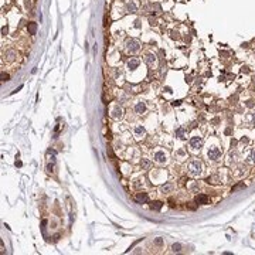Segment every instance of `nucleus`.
<instances>
[{
	"instance_id": "f257e3e1",
	"label": "nucleus",
	"mask_w": 255,
	"mask_h": 255,
	"mask_svg": "<svg viewBox=\"0 0 255 255\" xmlns=\"http://www.w3.org/2000/svg\"><path fill=\"white\" fill-rule=\"evenodd\" d=\"M125 48H126L127 53L135 54V53H137L140 50V43L137 40H135V38H127L126 43H125Z\"/></svg>"
},
{
	"instance_id": "f03ea898",
	"label": "nucleus",
	"mask_w": 255,
	"mask_h": 255,
	"mask_svg": "<svg viewBox=\"0 0 255 255\" xmlns=\"http://www.w3.org/2000/svg\"><path fill=\"white\" fill-rule=\"evenodd\" d=\"M201 172H203V165H201V162H199V160H193L190 165H189V173H190L191 176H199V175H201Z\"/></svg>"
},
{
	"instance_id": "7ed1b4c3",
	"label": "nucleus",
	"mask_w": 255,
	"mask_h": 255,
	"mask_svg": "<svg viewBox=\"0 0 255 255\" xmlns=\"http://www.w3.org/2000/svg\"><path fill=\"white\" fill-rule=\"evenodd\" d=\"M207 156H208V159H211V160H218L220 159V156H221V150H220L218 147L213 146V147L208 149Z\"/></svg>"
},
{
	"instance_id": "20e7f679",
	"label": "nucleus",
	"mask_w": 255,
	"mask_h": 255,
	"mask_svg": "<svg viewBox=\"0 0 255 255\" xmlns=\"http://www.w3.org/2000/svg\"><path fill=\"white\" fill-rule=\"evenodd\" d=\"M201 143H203V140H201L200 136H193L190 139V146L193 149H200V147H201Z\"/></svg>"
},
{
	"instance_id": "39448f33",
	"label": "nucleus",
	"mask_w": 255,
	"mask_h": 255,
	"mask_svg": "<svg viewBox=\"0 0 255 255\" xmlns=\"http://www.w3.org/2000/svg\"><path fill=\"white\" fill-rule=\"evenodd\" d=\"M155 162H157V163H165L166 162V155H165V152H156L155 153Z\"/></svg>"
},
{
	"instance_id": "423d86ee",
	"label": "nucleus",
	"mask_w": 255,
	"mask_h": 255,
	"mask_svg": "<svg viewBox=\"0 0 255 255\" xmlns=\"http://www.w3.org/2000/svg\"><path fill=\"white\" fill-rule=\"evenodd\" d=\"M112 118H115V119H119V118H122V113H123V111H122V108H119V106H115L113 109H112Z\"/></svg>"
},
{
	"instance_id": "0eeeda50",
	"label": "nucleus",
	"mask_w": 255,
	"mask_h": 255,
	"mask_svg": "<svg viewBox=\"0 0 255 255\" xmlns=\"http://www.w3.org/2000/svg\"><path fill=\"white\" fill-rule=\"evenodd\" d=\"M145 111H146V105H145V102L139 101V102L135 105V112H136V113H140V115H142Z\"/></svg>"
},
{
	"instance_id": "6e6552de",
	"label": "nucleus",
	"mask_w": 255,
	"mask_h": 255,
	"mask_svg": "<svg viewBox=\"0 0 255 255\" xmlns=\"http://www.w3.org/2000/svg\"><path fill=\"white\" fill-rule=\"evenodd\" d=\"M135 200L137 201V203H146V201L149 200V197H147L146 193H137V194L135 196Z\"/></svg>"
},
{
	"instance_id": "1a4fd4ad",
	"label": "nucleus",
	"mask_w": 255,
	"mask_h": 255,
	"mask_svg": "<svg viewBox=\"0 0 255 255\" xmlns=\"http://www.w3.org/2000/svg\"><path fill=\"white\" fill-rule=\"evenodd\" d=\"M139 64H140V61H139V60L132 58V60H129V61H127V68H129V70H136V68L139 67Z\"/></svg>"
},
{
	"instance_id": "9d476101",
	"label": "nucleus",
	"mask_w": 255,
	"mask_h": 255,
	"mask_svg": "<svg viewBox=\"0 0 255 255\" xmlns=\"http://www.w3.org/2000/svg\"><path fill=\"white\" fill-rule=\"evenodd\" d=\"M208 203V197L204 194H199L196 197V204H207Z\"/></svg>"
},
{
	"instance_id": "9b49d317",
	"label": "nucleus",
	"mask_w": 255,
	"mask_h": 255,
	"mask_svg": "<svg viewBox=\"0 0 255 255\" xmlns=\"http://www.w3.org/2000/svg\"><path fill=\"white\" fill-rule=\"evenodd\" d=\"M136 4L133 3V1H127L126 3V11L127 13H136Z\"/></svg>"
},
{
	"instance_id": "f8f14e48",
	"label": "nucleus",
	"mask_w": 255,
	"mask_h": 255,
	"mask_svg": "<svg viewBox=\"0 0 255 255\" xmlns=\"http://www.w3.org/2000/svg\"><path fill=\"white\" fill-rule=\"evenodd\" d=\"M145 63L147 64V65H153V64L156 63V57L153 56V54H147V56L145 57Z\"/></svg>"
},
{
	"instance_id": "ddd939ff",
	"label": "nucleus",
	"mask_w": 255,
	"mask_h": 255,
	"mask_svg": "<svg viewBox=\"0 0 255 255\" xmlns=\"http://www.w3.org/2000/svg\"><path fill=\"white\" fill-rule=\"evenodd\" d=\"M27 30H28L30 34H36V33H37V23H28Z\"/></svg>"
},
{
	"instance_id": "4468645a",
	"label": "nucleus",
	"mask_w": 255,
	"mask_h": 255,
	"mask_svg": "<svg viewBox=\"0 0 255 255\" xmlns=\"http://www.w3.org/2000/svg\"><path fill=\"white\" fill-rule=\"evenodd\" d=\"M145 135V127L143 126H136L135 127V136L136 137H140Z\"/></svg>"
},
{
	"instance_id": "2eb2a0df",
	"label": "nucleus",
	"mask_w": 255,
	"mask_h": 255,
	"mask_svg": "<svg viewBox=\"0 0 255 255\" xmlns=\"http://www.w3.org/2000/svg\"><path fill=\"white\" fill-rule=\"evenodd\" d=\"M162 206H163V203H160V201H153V203H152V206H150V208H152V210H160V208H162Z\"/></svg>"
},
{
	"instance_id": "dca6fc26",
	"label": "nucleus",
	"mask_w": 255,
	"mask_h": 255,
	"mask_svg": "<svg viewBox=\"0 0 255 255\" xmlns=\"http://www.w3.org/2000/svg\"><path fill=\"white\" fill-rule=\"evenodd\" d=\"M173 189V184H170V183H167V184H165V186H162V193H167V191H170Z\"/></svg>"
},
{
	"instance_id": "f3484780",
	"label": "nucleus",
	"mask_w": 255,
	"mask_h": 255,
	"mask_svg": "<svg viewBox=\"0 0 255 255\" xmlns=\"http://www.w3.org/2000/svg\"><path fill=\"white\" fill-rule=\"evenodd\" d=\"M14 56H16V53L11 51V50L6 53V58H7V61H13V60H14Z\"/></svg>"
},
{
	"instance_id": "a211bd4d",
	"label": "nucleus",
	"mask_w": 255,
	"mask_h": 255,
	"mask_svg": "<svg viewBox=\"0 0 255 255\" xmlns=\"http://www.w3.org/2000/svg\"><path fill=\"white\" fill-rule=\"evenodd\" d=\"M176 135L179 136L180 139H183V137H184V130H183V129H177V130H176Z\"/></svg>"
},
{
	"instance_id": "6ab92c4d",
	"label": "nucleus",
	"mask_w": 255,
	"mask_h": 255,
	"mask_svg": "<svg viewBox=\"0 0 255 255\" xmlns=\"http://www.w3.org/2000/svg\"><path fill=\"white\" fill-rule=\"evenodd\" d=\"M242 187H244V183H239V184H237V186H234L231 189V191H237L238 189H242Z\"/></svg>"
},
{
	"instance_id": "aec40b11",
	"label": "nucleus",
	"mask_w": 255,
	"mask_h": 255,
	"mask_svg": "<svg viewBox=\"0 0 255 255\" xmlns=\"http://www.w3.org/2000/svg\"><path fill=\"white\" fill-rule=\"evenodd\" d=\"M180 248H182V245H180V244H175V245L172 247V249H173L175 252H179V251H180Z\"/></svg>"
},
{
	"instance_id": "412c9836",
	"label": "nucleus",
	"mask_w": 255,
	"mask_h": 255,
	"mask_svg": "<svg viewBox=\"0 0 255 255\" xmlns=\"http://www.w3.org/2000/svg\"><path fill=\"white\" fill-rule=\"evenodd\" d=\"M9 74H4V72H1V81H9Z\"/></svg>"
},
{
	"instance_id": "4be33fe9",
	"label": "nucleus",
	"mask_w": 255,
	"mask_h": 255,
	"mask_svg": "<svg viewBox=\"0 0 255 255\" xmlns=\"http://www.w3.org/2000/svg\"><path fill=\"white\" fill-rule=\"evenodd\" d=\"M155 244H156V245H162L163 241H162V238H157V239H155Z\"/></svg>"
},
{
	"instance_id": "5701e85b",
	"label": "nucleus",
	"mask_w": 255,
	"mask_h": 255,
	"mask_svg": "<svg viewBox=\"0 0 255 255\" xmlns=\"http://www.w3.org/2000/svg\"><path fill=\"white\" fill-rule=\"evenodd\" d=\"M7 31H9L7 26H6V27H3V28H1V33H3V36H6V34H7Z\"/></svg>"
},
{
	"instance_id": "b1692460",
	"label": "nucleus",
	"mask_w": 255,
	"mask_h": 255,
	"mask_svg": "<svg viewBox=\"0 0 255 255\" xmlns=\"http://www.w3.org/2000/svg\"><path fill=\"white\" fill-rule=\"evenodd\" d=\"M251 159H252V162L255 163V150L252 152V155H251Z\"/></svg>"
},
{
	"instance_id": "393cba45",
	"label": "nucleus",
	"mask_w": 255,
	"mask_h": 255,
	"mask_svg": "<svg viewBox=\"0 0 255 255\" xmlns=\"http://www.w3.org/2000/svg\"><path fill=\"white\" fill-rule=\"evenodd\" d=\"M252 125H255V113H254V118H252Z\"/></svg>"
}]
</instances>
